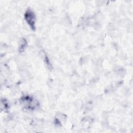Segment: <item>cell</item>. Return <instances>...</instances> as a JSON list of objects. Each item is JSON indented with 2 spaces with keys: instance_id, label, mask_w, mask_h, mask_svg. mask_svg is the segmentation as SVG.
Masks as SVG:
<instances>
[{
  "instance_id": "cell-1",
  "label": "cell",
  "mask_w": 133,
  "mask_h": 133,
  "mask_svg": "<svg viewBox=\"0 0 133 133\" xmlns=\"http://www.w3.org/2000/svg\"><path fill=\"white\" fill-rule=\"evenodd\" d=\"M24 19L32 30H35L36 17L34 13L30 9H28L25 12Z\"/></svg>"
},
{
  "instance_id": "cell-3",
  "label": "cell",
  "mask_w": 133,
  "mask_h": 133,
  "mask_svg": "<svg viewBox=\"0 0 133 133\" xmlns=\"http://www.w3.org/2000/svg\"><path fill=\"white\" fill-rule=\"evenodd\" d=\"M26 45H27L26 41L25 39H23V41L21 43V45H20V49H19L20 51L21 52V51H23L24 49L25 48Z\"/></svg>"
},
{
  "instance_id": "cell-2",
  "label": "cell",
  "mask_w": 133,
  "mask_h": 133,
  "mask_svg": "<svg viewBox=\"0 0 133 133\" xmlns=\"http://www.w3.org/2000/svg\"><path fill=\"white\" fill-rule=\"evenodd\" d=\"M21 103L24 105L27 109H33L37 105V103L34 102L33 99L29 96L23 97L21 100Z\"/></svg>"
}]
</instances>
